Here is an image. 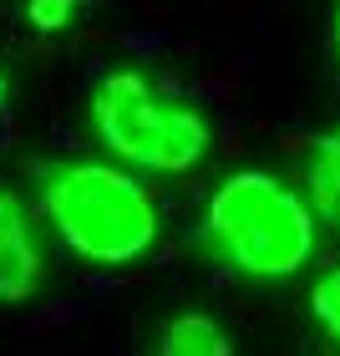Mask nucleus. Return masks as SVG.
I'll list each match as a JSON object with an SVG mask.
<instances>
[{
	"instance_id": "nucleus-1",
	"label": "nucleus",
	"mask_w": 340,
	"mask_h": 356,
	"mask_svg": "<svg viewBox=\"0 0 340 356\" xmlns=\"http://www.w3.org/2000/svg\"><path fill=\"white\" fill-rule=\"evenodd\" d=\"M41 214L76 260L102 270L148 260L163 234L158 193L117 158H76L51 168L41 178Z\"/></svg>"
},
{
	"instance_id": "nucleus-2",
	"label": "nucleus",
	"mask_w": 340,
	"mask_h": 356,
	"mask_svg": "<svg viewBox=\"0 0 340 356\" xmlns=\"http://www.w3.org/2000/svg\"><path fill=\"white\" fill-rule=\"evenodd\" d=\"M203 234L229 270L249 280H295L315 260L320 219L310 199L269 168H239L208 193Z\"/></svg>"
},
{
	"instance_id": "nucleus-3",
	"label": "nucleus",
	"mask_w": 340,
	"mask_h": 356,
	"mask_svg": "<svg viewBox=\"0 0 340 356\" xmlns=\"http://www.w3.org/2000/svg\"><path fill=\"white\" fill-rule=\"evenodd\" d=\"M87 118L102 153L137 173H188L214 148V127L203 112L133 67L107 72L92 87Z\"/></svg>"
},
{
	"instance_id": "nucleus-4",
	"label": "nucleus",
	"mask_w": 340,
	"mask_h": 356,
	"mask_svg": "<svg viewBox=\"0 0 340 356\" xmlns=\"http://www.w3.org/2000/svg\"><path fill=\"white\" fill-rule=\"evenodd\" d=\"M46 285V245L21 188L0 178V305H26Z\"/></svg>"
},
{
	"instance_id": "nucleus-5",
	"label": "nucleus",
	"mask_w": 340,
	"mask_h": 356,
	"mask_svg": "<svg viewBox=\"0 0 340 356\" xmlns=\"http://www.w3.org/2000/svg\"><path fill=\"white\" fill-rule=\"evenodd\" d=\"M305 199H310L315 219L340 229V127L320 133L310 143V163H305Z\"/></svg>"
},
{
	"instance_id": "nucleus-6",
	"label": "nucleus",
	"mask_w": 340,
	"mask_h": 356,
	"mask_svg": "<svg viewBox=\"0 0 340 356\" xmlns=\"http://www.w3.org/2000/svg\"><path fill=\"white\" fill-rule=\"evenodd\" d=\"M158 351L163 356H229L234 336L203 311H178V316L163 321V331H158Z\"/></svg>"
},
{
	"instance_id": "nucleus-7",
	"label": "nucleus",
	"mask_w": 340,
	"mask_h": 356,
	"mask_svg": "<svg viewBox=\"0 0 340 356\" xmlns=\"http://www.w3.org/2000/svg\"><path fill=\"white\" fill-rule=\"evenodd\" d=\"M310 316H315V326L340 346V265L315 280V290H310Z\"/></svg>"
},
{
	"instance_id": "nucleus-8",
	"label": "nucleus",
	"mask_w": 340,
	"mask_h": 356,
	"mask_svg": "<svg viewBox=\"0 0 340 356\" xmlns=\"http://www.w3.org/2000/svg\"><path fill=\"white\" fill-rule=\"evenodd\" d=\"M71 10H76V0H31V21H36L41 31L67 26V21H71Z\"/></svg>"
},
{
	"instance_id": "nucleus-9",
	"label": "nucleus",
	"mask_w": 340,
	"mask_h": 356,
	"mask_svg": "<svg viewBox=\"0 0 340 356\" xmlns=\"http://www.w3.org/2000/svg\"><path fill=\"white\" fill-rule=\"evenodd\" d=\"M6 102H10V76L0 72V112H6Z\"/></svg>"
},
{
	"instance_id": "nucleus-10",
	"label": "nucleus",
	"mask_w": 340,
	"mask_h": 356,
	"mask_svg": "<svg viewBox=\"0 0 340 356\" xmlns=\"http://www.w3.org/2000/svg\"><path fill=\"white\" fill-rule=\"evenodd\" d=\"M330 36H335V61H340V0H335V31Z\"/></svg>"
}]
</instances>
